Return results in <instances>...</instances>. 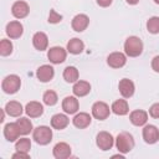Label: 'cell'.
<instances>
[{
    "mask_svg": "<svg viewBox=\"0 0 159 159\" xmlns=\"http://www.w3.org/2000/svg\"><path fill=\"white\" fill-rule=\"evenodd\" d=\"M124 51L130 57H137L143 51V42L137 36H130L124 42Z\"/></svg>",
    "mask_w": 159,
    "mask_h": 159,
    "instance_id": "1",
    "label": "cell"
},
{
    "mask_svg": "<svg viewBox=\"0 0 159 159\" xmlns=\"http://www.w3.org/2000/svg\"><path fill=\"white\" fill-rule=\"evenodd\" d=\"M116 145H117V149L120 152V153H128L133 149L134 147V139H133V135L128 132H122L117 135V139H116Z\"/></svg>",
    "mask_w": 159,
    "mask_h": 159,
    "instance_id": "2",
    "label": "cell"
},
{
    "mask_svg": "<svg viewBox=\"0 0 159 159\" xmlns=\"http://www.w3.org/2000/svg\"><path fill=\"white\" fill-rule=\"evenodd\" d=\"M20 86H21V80L19 76L16 75H10V76H6L4 80H2V83H1V88L5 93H9V94H12V93H16L19 89H20Z\"/></svg>",
    "mask_w": 159,
    "mask_h": 159,
    "instance_id": "3",
    "label": "cell"
},
{
    "mask_svg": "<svg viewBox=\"0 0 159 159\" xmlns=\"http://www.w3.org/2000/svg\"><path fill=\"white\" fill-rule=\"evenodd\" d=\"M32 137L36 143L41 145H46L52 140V130L46 125H40L36 129H34Z\"/></svg>",
    "mask_w": 159,
    "mask_h": 159,
    "instance_id": "4",
    "label": "cell"
},
{
    "mask_svg": "<svg viewBox=\"0 0 159 159\" xmlns=\"http://www.w3.org/2000/svg\"><path fill=\"white\" fill-rule=\"evenodd\" d=\"M96 143H97V145H98L99 149H102V150H109L113 147L114 139H113V137H112L111 133H108V132H99L97 134Z\"/></svg>",
    "mask_w": 159,
    "mask_h": 159,
    "instance_id": "5",
    "label": "cell"
},
{
    "mask_svg": "<svg viewBox=\"0 0 159 159\" xmlns=\"http://www.w3.org/2000/svg\"><path fill=\"white\" fill-rule=\"evenodd\" d=\"M92 116L96 119H99V120H103V119L108 118V116H109L108 104L104 103V102H96L92 106Z\"/></svg>",
    "mask_w": 159,
    "mask_h": 159,
    "instance_id": "6",
    "label": "cell"
},
{
    "mask_svg": "<svg viewBox=\"0 0 159 159\" xmlns=\"http://www.w3.org/2000/svg\"><path fill=\"white\" fill-rule=\"evenodd\" d=\"M143 138L148 144H154L159 140V129L153 125L148 124L143 128Z\"/></svg>",
    "mask_w": 159,
    "mask_h": 159,
    "instance_id": "7",
    "label": "cell"
},
{
    "mask_svg": "<svg viewBox=\"0 0 159 159\" xmlns=\"http://www.w3.org/2000/svg\"><path fill=\"white\" fill-rule=\"evenodd\" d=\"M47 57L52 63H62L66 60V50L62 47H58V46L51 47L48 50Z\"/></svg>",
    "mask_w": 159,
    "mask_h": 159,
    "instance_id": "8",
    "label": "cell"
},
{
    "mask_svg": "<svg viewBox=\"0 0 159 159\" xmlns=\"http://www.w3.org/2000/svg\"><path fill=\"white\" fill-rule=\"evenodd\" d=\"M88 24H89V17H88L87 15H84V14H78V15H76V16L72 19V22H71L72 29H73L75 31H77V32H81V31L86 30L87 26H88Z\"/></svg>",
    "mask_w": 159,
    "mask_h": 159,
    "instance_id": "9",
    "label": "cell"
},
{
    "mask_svg": "<svg viewBox=\"0 0 159 159\" xmlns=\"http://www.w3.org/2000/svg\"><path fill=\"white\" fill-rule=\"evenodd\" d=\"M125 62H127L125 55L122 53V52H113L107 58V63L112 68H120V67H123L125 65Z\"/></svg>",
    "mask_w": 159,
    "mask_h": 159,
    "instance_id": "10",
    "label": "cell"
},
{
    "mask_svg": "<svg viewBox=\"0 0 159 159\" xmlns=\"http://www.w3.org/2000/svg\"><path fill=\"white\" fill-rule=\"evenodd\" d=\"M53 75H55V71H53V67L50 66V65H42L37 68V72H36V76L37 78L41 81V82H48L53 78Z\"/></svg>",
    "mask_w": 159,
    "mask_h": 159,
    "instance_id": "11",
    "label": "cell"
},
{
    "mask_svg": "<svg viewBox=\"0 0 159 159\" xmlns=\"http://www.w3.org/2000/svg\"><path fill=\"white\" fill-rule=\"evenodd\" d=\"M20 134H21V132H20V128H19L16 122L15 123H7L4 127V135L9 142H15Z\"/></svg>",
    "mask_w": 159,
    "mask_h": 159,
    "instance_id": "12",
    "label": "cell"
},
{
    "mask_svg": "<svg viewBox=\"0 0 159 159\" xmlns=\"http://www.w3.org/2000/svg\"><path fill=\"white\" fill-rule=\"evenodd\" d=\"M29 11L30 7L25 1H16L11 7V12L16 19H24L25 16H27Z\"/></svg>",
    "mask_w": 159,
    "mask_h": 159,
    "instance_id": "13",
    "label": "cell"
},
{
    "mask_svg": "<svg viewBox=\"0 0 159 159\" xmlns=\"http://www.w3.org/2000/svg\"><path fill=\"white\" fill-rule=\"evenodd\" d=\"M71 155V147L67 143H57L53 147V157L56 159H66Z\"/></svg>",
    "mask_w": 159,
    "mask_h": 159,
    "instance_id": "14",
    "label": "cell"
},
{
    "mask_svg": "<svg viewBox=\"0 0 159 159\" xmlns=\"http://www.w3.org/2000/svg\"><path fill=\"white\" fill-rule=\"evenodd\" d=\"M24 32V27L19 21H11L6 25V34L10 39H19Z\"/></svg>",
    "mask_w": 159,
    "mask_h": 159,
    "instance_id": "15",
    "label": "cell"
},
{
    "mask_svg": "<svg viewBox=\"0 0 159 159\" xmlns=\"http://www.w3.org/2000/svg\"><path fill=\"white\" fill-rule=\"evenodd\" d=\"M118 88H119V92L120 94L124 97V98H129L133 96L134 93V83L128 80V78H123L119 81V84H118Z\"/></svg>",
    "mask_w": 159,
    "mask_h": 159,
    "instance_id": "16",
    "label": "cell"
},
{
    "mask_svg": "<svg viewBox=\"0 0 159 159\" xmlns=\"http://www.w3.org/2000/svg\"><path fill=\"white\" fill-rule=\"evenodd\" d=\"M78 107H80V103H78V99L76 97H72V96H68L66 97L63 101H62V109L68 113V114H73L78 111Z\"/></svg>",
    "mask_w": 159,
    "mask_h": 159,
    "instance_id": "17",
    "label": "cell"
},
{
    "mask_svg": "<svg viewBox=\"0 0 159 159\" xmlns=\"http://www.w3.org/2000/svg\"><path fill=\"white\" fill-rule=\"evenodd\" d=\"M25 112L27 116H30L31 118H36V117H40L42 113H43V107L40 102H36V101H32V102H29L25 107Z\"/></svg>",
    "mask_w": 159,
    "mask_h": 159,
    "instance_id": "18",
    "label": "cell"
},
{
    "mask_svg": "<svg viewBox=\"0 0 159 159\" xmlns=\"http://www.w3.org/2000/svg\"><path fill=\"white\" fill-rule=\"evenodd\" d=\"M129 119L130 122L137 125V127H140V125H144L148 120V113L145 111H142V109H137V111H133L129 116Z\"/></svg>",
    "mask_w": 159,
    "mask_h": 159,
    "instance_id": "19",
    "label": "cell"
},
{
    "mask_svg": "<svg viewBox=\"0 0 159 159\" xmlns=\"http://www.w3.org/2000/svg\"><path fill=\"white\" fill-rule=\"evenodd\" d=\"M32 43H34V47L39 51H43L47 48L48 46V39L46 36V34L43 32H36L32 37Z\"/></svg>",
    "mask_w": 159,
    "mask_h": 159,
    "instance_id": "20",
    "label": "cell"
},
{
    "mask_svg": "<svg viewBox=\"0 0 159 159\" xmlns=\"http://www.w3.org/2000/svg\"><path fill=\"white\" fill-rule=\"evenodd\" d=\"M72 122H73L75 127L82 129V128H86V127H88L91 124V116L88 113L81 112V113H78V114H76L73 117Z\"/></svg>",
    "mask_w": 159,
    "mask_h": 159,
    "instance_id": "21",
    "label": "cell"
},
{
    "mask_svg": "<svg viewBox=\"0 0 159 159\" xmlns=\"http://www.w3.org/2000/svg\"><path fill=\"white\" fill-rule=\"evenodd\" d=\"M68 123H70V119H68V117L66 114L58 113V114H55L51 118V125H52V128L58 129V130L66 128L68 125Z\"/></svg>",
    "mask_w": 159,
    "mask_h": 159,
    "instance_id": "22",
    "label": "cell"
},
{
    "mask_svg": "<svg viewBox=\"0 0 159 159\" xmlns=\"http://www.w3.org/2000/svg\"><path fill=\"white\" fill-rule=\"evenodd\" d=\"M75 96L77 97H83L86 94L89 93L91 91V84L86 81H77L75 84H73V88H72Z\"/></svg>",
    "mask_w": 159,
    "mask_h": 159,
    "instance_id": "23",
    "label": "cell"
},
{
    "mask_svg": "<svg viewBox=\"0 0 159 159\" xmlns=\"http://www.w3.org/2000/svg\"><path fill=\"white\" fill-rule=\"evenodd\" d=\"M4 111H5L9 116H11V117H20L24 109H22V106H21L20 102L11 101V102H7V103H6Z\"/></svg>",
    "mask_w": 159,
    "mask_h": 159,
    "instance_id": "24",
    "label": "cell"
},
{
    "mask_svg": "<svg viewBox=\"0 0 159 159\" xmlns=\"http://www.w3.org/2000/svg\"><path fill=\"white\" fill-rule=\"evenodd\" d=\"M83 48H84V43L80 39H76V37L70 40L68 43H67V51L70 53H73V55L81 53L83 51Z\"/></svg>",
    "mask_w": 159,
    "mask_h": 159,
    "instance_id": "25",
    "label": "cell"
},
{
    "mask_svg": "<svg viewBox=\"0 0 159 159\" xmlns=\"http://www.w3.org/2000/svg\"><path fill=\"white\" fill-rule=\"evenodd\" d=\"M112 111L113 113L118 114V116H124L128 113L129 108H128V103L125 99H117L116 102H113L112 104Z\"/></svg>",
    "mask_w": 159,
    "mask_h": 159,
    "instance_id": "26",
    "label": "cell"
},
{
    "mask_svg": "<svg viewBox=\"0 0 159 159\" xmlns=\"http://www.w3.org/2000/svg\"><path fill=\"white\" fill-rule=\"evenodd\" d=\"M63 78H65L66 82H70V83L77 82V80H78V70L76 67H73V66L66 67L65 71H63Z\"/></svg>",
    "mask_w": 159,
    "mask_h": 159,
    "instance_id": "27",
    "label": "cell"
},
{
    "mask_svg": "<svg viewBox=\"0 0 159 159\" xmlns=\"http://www.w3.org/2000/svg\"><path fill=\"white\" fill-rule=\"evenodd\" d=\"M16 123H17V125H19V128H20L21 134H24V135L29 134V133L32 130V123L30 122V119H27V118H25V117L19 118V119L16 120Z\"/></svg>",
    "mask_w": 159,
    "mask_h": 159,
    "instance_id": "28",
    "label": "cell"
},
{
    "mask_svg": "<svg viewBox=\"0 0 159 159\" xmlns=\"http://www.w3.org/2000/svg\"><path fill=\"white\" fill-rule=\"evenodd\" d=\"M16 150L17 152H22V153H29L30 148H31V142L30 139L27 138H21L16 142V145H15Z\"/></svg>",
    "mask_w": 159,
    "mask_h": 159,
    "instance_id": "29",
    "label": "cell"
},
{
    "mask_svg": "<svg viewBox=\"0 0 159 159\" xmlns=\"http://www.w3.org/2000/svg\"><path fill=\"white\" fill-rule=\"evenodd\" d=\"M42 99H43V103H45V104H47V106H53V104L57 103V99H58V98H57V94H56L55 91H46V92L43 93Z\"/></svg>",
    "mask_w": 159,
    "mask_h": 159,
    "instance_id": "30",
    "label": "cell"
},
{
    "mask_svg": "<svg viewBox=\"0 0 159 159\" xmlns=\"http://www.w3.org/2000/svg\"><path fill=\"white\" fill-rule=\"evenodd\" d=\"M147 29L150 34H158L159 32V17L153 16L147 21Z\"/></svg>",
    "mask_w": 159,
    "mask_h": 159,
    "instance_id": "31",
    "label": "cell"
},
{
    "mask_svg": "<svg viewBox=\"0 0 159 159\" xmlns=\"http://www.w3.org/2000/svg\"><path fill=\"white\" fill-rule=\"evenodd\" d=\"M12 52V43L6 40V39H2L1 42H0V55L1 56H7Z\"/></svg>",
    "mask_w": 159,
    "mask_h": 159,
    "instance_id": "32",
    "label": "cell"
},
{
    "mask_svg": "<svg viewBox=\"0 0 159 159\" xmlns=\"http://www.w3.org/2000/svg\"><path fill=\"white\" fill-rule=\"evenodd\" d=\"M62 20V16L60 14H57L55 10H50V15H48V22L51 24H57Z\"/></svg>",
    "mask_w": 159,
    "mask_h": 159,
    "instance_id": "33",
    "label": "cell"
},
{
    "mask_svg": "<svg viewBox=\"0 0 159 159\" xmlns=\"http://www.w3.org/2000/svg\"><path fill=\"white\" fill-rule=\"evenodd\" d=\"M149 114L153 118H159V103H154L150 109H149Z\"/></svg>",
    "mask_w": 159,
    "mask_h": 159,
    "instance_id": "34",
    "label": "cell"
},
{
    "mask_svg": "<svg viewBox=\"0 0 159 159\" xmlns=\"http://www.w3.org/2000/svg\"><path fill=\"white\" fill-rule=\"evenodd\" d=\"M152 68L155 72H159V56H155L152 61Z\"/></svg>",
    "mask_w": 159,
    "mask_h": 159,
    "instance_id": "35",
    "label": "cell"
},
{
    "mask_svg": "<svg viewBox=\"0 0 159 159\" xmlns=\"http://www.w3.org/2000/svg\"><path fill=\"white\" fill-rule=\"evenodd\" d=\"M97 4L102 7H107L112 4V0H97Z\"/></svg>",
    "mask_w": 159,
    "mask_h": 159,
    "instance_id": "36",
    "label": "cell"
},
{
    "mask_svg": "<svg viewBox=\"0 0 159 159\" xmlns=\"http://www.w3.org/2000/svg\"><path fill=\"white\" fill-rule=\"evenodd\" d=\"M12 158H29V154L27 153H22V152H17L12 155Z\"/></svg>",
    "mask_w": 159,
    "mask_h": 159,
    "instance_id": "37",
    "label": "cell"
},
{
    "mask_svg": "<svg viewBox=\"0 0 159 159\" xmlns=\"http://www.w3.org/2000/svg\"><path fill=\"white\" fill-rule=\"evenodd\" d=\"M138 1L139 0H127V2L130 4V5H135V4H138Z\"/></svg>",
    "mask_w": 159,
    "mask_h": 159,
    "instance_id": "38",
    "label": "cell"
},
{
    "mask_svg": "<svg viewBox=\"0 0 159 159\" xmlns=\"http://www.w3.org/2000/svg\"><path fill=\"white\" fill-rule=\"evenodd\" d=\"M154 1H155V2H157V4H159V0H154Z\"/></svg>",
    "mask_w": 159,
    "mask_h": 159,
    "instance_id": "39",
    "label": "cell"
}]
</instances>
